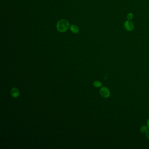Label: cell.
<instances>
[{
  "label": "cell",
  "instance_id": "obj_1",
  "mask_svg": "<svg viewBox=\"0 0 149 149\" xmlns=\"http://www.w3.org/2000/svg\"><path fill=\"white\" fill-rule=\"evenodd\" d=\"M56 29L59 32H66L70 27L69 22L66 19H61L56 24Z\"/></svg>",
  "mask_w": 149,
  "mask_h": 149
},
{
  "label": "cell",
  "instance_id": "obj_2",
  "mask_svg": "<svg viewBox=\"0 0 149 149\" xmlns=\"http://www.w3.org/2000/svg\"><path fill=\"white\" fill-rule=\"evenodd\" d=\"M100 93L103 98H109L110 95V91L109 89L106 87H103L100 90Z\"/></svg>",
  "mask_w": 149,
  "mask_h": 149
},
{
  "label": "cell",
  "instance_id": "obj_3",
  "mask_svg": "<svg viewBox=\"0 0 149 149\" xmlns=\"http://www.w3.org/2000/svg\"><path fill=\"white\" fill-rule=\"evenodd\" d=\"M124 26L125 29L129 32L132 31L134 29V25L133 23L131 20H129L125 22L124 24Z\"/></svg>",
  "mask_w": 149,
  "mask_h": 149
},
{
  "label": "cell",
  "instance_id": "obj_4",
  "mask_svg": "<svg viewBox=\"0 0 149 149\" xmlns=\"http://www.w3.org/2000/svg\"><path fill=\"white\" fill-rule=\"evenodd\" d=\"M71 32L74 34L78 33L80 32V29L78 26L76 25H72L70 27Z\"/></svg>",
  "mask_w": 149,
  "mask_h": 149
},
{
  "label": "cell",
  "instance_id": "obj_5",
  "mask_svg": "<svg viewBox=\"0 0 149 149\" xmlns=\"http://www.w3.org/2000/svg\"><path fill=\"white\" fill-rule=\"evenodd\" d=\"M11 95H12V96L14 97V98H16L19 95V91L18 90V88H13L11 90Z\"/></svg>",
  "mask_w": 149,
  "mask_h": 149
},
{
  "label": "cell",
  "instance_id": "obj_6",
  "mask_svg": "<svg viewBox=\"0 0 149 149\" xmlns=\"http://www.w3.org/2000/svg\"><path fill=\"white\" fill-rule=\"evenodd\" d=\"M93 85L96 88H100L102 86V83H101V82L98 80H96L94 82Z\"/></svg>",
  "mask_w": 149,
  "mask_h": 149
},
{
  "label": "cell",
  "instance_id": "obj_7",
  "mask_svg": "<svg viewBox=\"0 0 149 149\" xmlns=\"http://www.w3.org/2000/svg\"><path fill=\"white\" fill-rule=\"evenodd\" d=\"M148 127L147 126H146V125H143V126H142L140 128V132L142 133H146V132L148 130Z\"/></svg>",
  "mask_w": 149,
  "mask_h": 149
},
{
  "label": "cell",
  "instance_id": "obj_8",
  "mask_svg": "<svg viewBox=\"0 0 149 149\" xmlns=\"http://www.w3.org/2000/svg\"><path fill=\"white\" fill-rule=\"evenodd\" d=\"M133 17H134V15H133V14L132 13H129L127 15V18L129 20H132V19H133Z\"/></svg>",
  "mask_w": 149,
  "mask_h": 149
},
{
  "label": "cell",
  "instance_id": "obj_9",
  "mask_svg": "<svg viewBox=\"0 0 149 149\" xmlns=\"http://www.w3.org/2000/svg\"><path fill=\"white\" fill-rule=\"evenodd\" d=\"M146 137L147 139H149V130L146 133Z\"/></svg>",
  "mask_w": 149,
  "mask_h": 149
},
{
  "label": "cell",
  "instance_id": "obj_10",
  "mask_svg": "<svg viewBox=\"0 0 149 149\" xmlns=\"http://www.w3.org/2000/svg\"><path fill=\"white\" fill-rule=\"evenodd\" d=\"M146 125H147L148 127L149 128V119L147 120V122H146Z\"/></svg>",
  "mask_w": 149,
  "mask_h": 149
}]
</instances>
